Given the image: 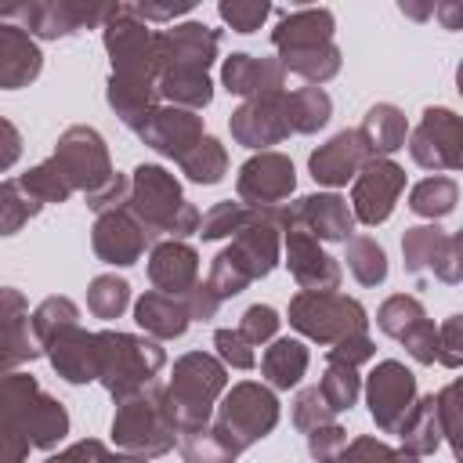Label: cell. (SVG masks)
Returning <instances> with one entry per match:
<instances>
[{
	"label": "cell",
	"instance_id": "cell-5",
	"mask_svg": "<svg viewBox=\"0 0 463 463\" xmlns=\"http://www.w3.org/2000/svg\"><path fill=\"white\" fill-rule=\"evenodd\" d=\"M402 188V170L391 166V163H373L365 170V177L358 181V192H354V203H358V217L376 224L391 213L394 206V195Z\"/></svg>",
	"mask_w": 463,
	"mask_h": 463
},
{
	"label": "cell",
	"instance_id": "cell-28",
	"mask_svg": "<svg viewBox=\"0 0 463 463\" xmlns=\"http://www.w3.org/2000/svg\"><path fill=\"white\" fill-rule=\"evenodd\" d=\"M275 326H279V318H275V311L271 307H250L246 311V318H242V336L250 340V344H257V340H264V336H271L275 333Z\"/></svg>",
	"mask_w": 463,
	"mask_h": 463
},
{
	"label": "cell",
	"instance_id": "cell-17",
	"mask_svg": "<svg viewBox=\"0 0 463 463\" xmlns=\"http://www.w3.org/2000/svg\"><path fill=\"white\" fill-rule=\"evenodd\" d=\"M289 268H293V275L304 282V286H318V271H322V279L333 286L336 282V264L326 257V253H318L315 246H311V239H304V235H293L289 239Z\"/></svg>",
	"mask_w": 463,
	"mask_h": 463
},
{
	"label": "cell",
	"instance_id": "cell-11",
	"mask_svg": "<svg viewBox=\"0 0 463 463\" xmlns=\"http://www.w3.org/2000/svg\"><path fill=\"white\" fill-rule=\"evenodd\" d=\"M329 33H333L329 11H293L275 29V43L282 47V54L286 51H311V47L329 43Z\"/></svg>",
	"mask_w": 463,
	"mask_h": 463
},
{
	"label": "cell",
	"instance_id": "cell-10",
	"mask_svg": "<svg viewBox=\"0 0 463 463\" xmlns=\"http://www.w3.org/2000/svg\"><path fill=\"white\" fill-rule=\"evenodd\" d=\"M224 83L235 94H268L271 98L282 83V65L250 58V54H232L224 65Z\"/></svg>",
	"mask_w": 463,
	"mask_h": 463
},
{
	"label": "cell",
	"instance_id": "cell-18",
	"mask_svg": "<svg viewBox=\"0 0 463 463\" xmlns=\"http://www.w3.org/2000/svg\"><path fill=\"white\" fill-rule=\"evenodd\" d=\"M358 134L369 137L365 148L391 152V148H398L402 137H405V119L398 116V109H391V105H376V109L365 116V127H362Z\"/></svg>",
	"mask_w": 463,
	"mask_h": 463
},
{
	"label": "cell",
	"instance_id": "cell-20",
	"mask_svg": "<svg viewBox=\"0 0 463 463\" xmlns=\"http://www.w3.org/2000/svg\"><path fill=\"white\" fill-rule=\"evenodd\" d=\"M181 449H184L188 463H228L239 452V445L232 441L228 430H192Z\"/></svg>",
	"mask_w": 463,
	"mask_h": 463
},
{
	"label": "cell",
	"instance_id": "cell-2",
	"mask_svg": "<svg viewBox=\"0 0 463 463\" xmlns=\"http://www.w3.org/2000/svg\"><path fill=\"white\" fill-rule=\"evenodd\" d=\"M293 326L304 329L315 340H336V336H351L365 326V315L354 300L344 297H329V293H300L289 307Z\"/></svg>",
	"mask_w": 463,
	"mask_h": 463
},
{
	"label": "cell",
	"instance_id": "cell-7",
	"mask_svg": "<svg viewBox=\"0 0 463 463\" xmlns=\"http://www.w3.org/2000/svg\"><path fill=\"white\" fill-rule=\"evenodd\" d=\"M40 72V51L22 25H0V87H22Z\"/></svg>",
	"mask_w": 463,
	"mask_h": 463
},
{
	"label": "cell",
	"instance_id": "cell-25",
	"mask_svg": "<svg viewBox=\"0 0 463 463\" xmlns=\"http://www.w3.org/2000/svg\"><path fill=\"white\" fill-rule=\"evenodd\" d=\"M351 271L369 286V282H380L387 275V264H383V250L369 239H354L351 242Z\"/></svg>",
	"mask_w": 463,
	"mask_h": 463
},
{
	"label": "cell",
	"instance_id": "cell-13",
	"mask_svg": "<svg viewBox=\"0 0 463 463\" xmlns=\"http://www.w3.org/2000/svg\"><path fill=\"white\" fill-rule=\"evenodd\" d=\"M145 242V232H134V224L127 217H105L98 224V235H94V246L105 260H116V264H130L137 257Z\"/></svg>",
	"mask_w": 463,
	"mask_h": 463
},
{
	"label": "cell",
	"instance_id": "cell-30",
	"mask_svg": "<svg viewBox=\"0 0 463 463\" xmlns=\"http://www.w3.org/2000/svg\"><path fill=\"white\" fill-rule=\"evenodd\" d=\"M246 344H250V340H246L239 329H235V333H232V329H221V333H217V347H221V354L232 358L239 369H250V365H253V351H246Z\"/></svg>",
	"mask_w": 463,
	"mask_h": 463
},
{
	"label": "cell",
	"instance_id": "cell-9",
	"mask_svg": "<svg viewBox=\"0 0 463 463\" xmlns=\"http://www.w3.org/2000/svg\"><path fill=\"white\" fill-rule=\"evenodd\" d=\"M293 188V166L282 159V156H260L253 163L242 166V177H239V192L246 199H260V203H271L279 195H286Z\"/></svg>",
	"mask_w": 463,
	"mask_h": 463
},
{
	"label": "cell",
	"instance_id": "cell-8",
	"mask_svg": "<svg viewBox=\"0 0 463 463\" xmlns=\"http://www.w3.org/2000/svg\"><path fill=\"white\" fill-rule=\"evenodd\" d=\"M141 137L152 141V148L166 156H188V145H199V119L192 112H152L148 127H141Z\"/></svg>",
	"mask_w": 463,
	"mask_h": 463
},
{
	"label": "cell",
	"instance_id": "cell-34",
	"mask_svg": "<svg viewBox=\"0 0 463 463\" xmlns=\"http://www.w3.org/2000/svg\"><path fill=\"white\" fill-rule=\"evenodd\" d=\"M22 452H25V445L14 438V430L11 427H0V463H18Z\"/></svg>",
	"mask_w": 463,
	"mask_h": 463
},
{
	"label": "cell",
	"instance_id": "cell-22",
	"mask_svg": "<svg viewBox=\"0 0 463 463\" xmlns=\"http://www.w3.org/2000/svg\"><path fill=\"white\" fill-rule=\"evenodd\" d=\"M322 398H326V405L333 409V412H340V409H347L351 402H354V394H358V380H354V373H351V365H344V362H333V369L326 373V380H322Z\"/></svg>",
	"mask_w": 463,
	"mask_h": 463
},
{
	"label": "cell",
	"instance_id": "cell-33",
	"mask_svg": "<svg viewBox=\"0 0 463 463\" xmlns=\"http://www.w3.org/2000/svg\"><path fill=\"white\" fill-rule=\"evenodd\" d=\"M14 156H18V134H14V127H11V123H4V119H0V170H4V166H11V163H14Z\"/></svg>",
	"mask_w": 463,
	"mask_h": 463
},
{
	"label": "cell",
	"instance_id": "cell-4",
	"mask_svg": "<svg viewBox=\"0 0 463 463\" xmlns=\"http://www.w3.org/2000/svg\"><path fill=\"white\" fill-rule=\"evenodd\" d=\"M409 398H412V376L398 362H383L373 373V383H369V405H373L376 423L394 427V420H398V412L405 409Z\"/></svg>",
	"mask_w": 463,
	"mask_h": 463
},
{
	"label": "cell",
	"instance_id": "cell-27",
	"mask_svg": "<svg viewBox=\"0 0 463 463\" xmlns=\"http://www.w3.org/2000/svg\"><path fill=\"white\" fill-rule=\"evenodd\" d=\"M221 18L232 22L235 33H253L268 18V4H221Z\"/></svg>",
	"mask_w": 463,
	"mask_h": 463
},
{
	"label": "cell",
	"instance_id": "cell-24",
	"mask_svg": "<svg viewBox=\"0 0 463 463\" xmlns=\"http://www.w3.org/2000/svg\"><path fill=\"white\" fill-rule=\"evenodd\" d=\"M452 203H456V184L445 181V177L423 181V184L412 192V210H420V213H449Z\"/></svg>",
	"mask_w": 463,
	"mask_h": 463
},
{
	"label": "cell",
	"instance_id": "cell-21",
	"mask_svg": "<svg viewBox=\"0 0 463 463\" xmlns=\"http://www.w3.org/2000/svg\"><path fill=\"white\" fill-rule=\"evenodd\" d=\"M286 112H289V116H304V119L297 123V130H315V127H322V123L329 119V98H326L318 87H304V90H297V94L289 98ZM289 116H286V119H289Z\"/></svg>",
	"mask_w": 463,
	"mask_h": 463
},
{
	"label": "cell",
	"instance_id": "cell-1",
	"mask_svg": "<svg viewBox=\"0 0 463 463\" xmlns=\"http://www.w3.org/2000/svg\"><path fill=\"white\" fill-rule=\"evenodd\" d=\"M174 373H177V376H174V387H170V412H174V420L199 427V423L206 420V412H210V398H213V394L221 391V383H224V373H221V365H217L213 358H206V354H188V358H181Z\"/></svg>",
	"mask_w": 463,
	"mask_h": 463
},
{
	"label": "cell",
	"instance_id": "cell-23",
	"mask_svg": "<svg viewBox=\"0 0 463 463\" xmlns=\"http://www.w3.org/2000/svg\"><path fill=\"white\" fill-rule=\"evenodd\" d=\"M181 163H184V170H188L192 181L213 184V181H221V174H224V152L217 148L213 137H203V141H199V156H184Z\"/></svg>",
	"mask_w": 463,
	"mask_h": 463
},
{
	"label": "cell",
	"instance_id": "cell-14",
	"mask_svg": "<svg viewBox=\"0 0 463 463\" xmlns=\"http://www.w3.org/2000/svg\"><path fill=\"white\" fill-rule=\"evenodd\" d=\"M137 326H141V329H152L156 336H181L184 326H188V311L177 307L170 297L148 293V297H141V304H137Z\"/></svg>",
	"mask_w": 463,
	"mask_h": 463
},
{
	"label": "cell",
	"instance_id": "cell-26",
	"mask_svg": "<svg viewBox=\"0 0 463 463\" xmlns=\"http://www.w3.org/2000/svg\"><path fill=\"white\" fill-rule=\"evenodd\" d=\"M127 304V282L123 279H98L94 289H90V307L101 315V318H112L119 315Z\"/></svg>",
	"mask_w": 463,
	"mask_h": 463
},
{
	"label": "cell",
	"instance_id": "cell-3",
	"mask_svg": "<svg viewBox=\"0 0 463 463\" xmlns=\"http://www.w3.org/2000/svg\"><path fill=\"white\" fill-rule=\"evenodd\" d=\"M275 398L253 383H242L228 394L224 409H221V430H232L235 434V445H250L257 438H264L271 427H275Z\"/></svg>",
	"mask_w": 463,
	"mask_h": 463
},
{
	"label": "cell",
	"instance_id": "cell-15",
	"mask_svg": "<svg viewBox=\"0 0 463 463\" xmlns=\"http://www.w3.org/2000/svg\"><path fill=\"white\" fill-rule=\"evenodd\" d=\"M195 275V253L188 246H159L152 253V279L159 286H166V293H181V286H188Z\"/></svg>",
	"mask_w": 463,
	"mask_h": 463
},
{
	"label": "cell",
	"instance_id": "cell-32",
	"mask_svg": "<svg viewBox=\"0 0 463 463\" xmlns=\"http://www.w3.org/2000/svg\"><path fill=\"white\" fill-rule=\"evenodd\" d=\"M11 195H14V184H4V188H0V213H4V210H11V203H14ZM22 213L29 217L33 210H29V206H22L14 217H4V221H0V235H11V232H14V221L22 224Z\"/></svg>",
	"mask_w": 463,
	"mask_h": 463
},
{
	"label": "cell",
	"instance_id": "cell-12",
	"mask_svg": "<svg viewBox=\"0 0 463 463\" xmlns=\"http://www.w3.org/2000/svg\"><path fill=\"white\" fill-rule=\"evenodd\" d=\"M232 130H235L239 141H246L250 148H257V145L279 141L289 127L279 123V116H275V109H271V98H264V101L242 105V109L235 112V119H232Z\"/></svg>",
	"mask_w": 463,
	"mask_h": 463
},
{
	"label": "cell",
	"instance_id": "cell-16",
	"mask_svg": "<svg viewBox=\"0 0 463 463\" xmlns=\"http://www.w3.org/2000/svg\"><path fill=\"white\" fill-rule=\"evenodd\" d=\"M300 217H307L311 228H315L322 239H344L347 228H351V213H347L344 199H336V195H315V199H304Z\"/></svg>",
	"mask_w": 463,
	"mask_h": 463
},
{
	"label": "cell",
	"instance_id": "cell-19",
	"mask_svg": "<svg viewBox=\"0 0 463 463\" xmlns=\"http://www.w3.org/2000/svg\"><path fill=\"white\" fill-rule=\"evenodd\" d=\"M304 365H307V354H304V347L293 344V340H279V344L264 354V373H268V380H271L275 387H293V383L300 380Z\"/></svg>",
	"mask_w": 463,
	"mask_h": 463
},
{
	"label": "cell",
	"instance_id": "cell-6",
	"mask_svg": "<svg viewBox=\"0 0 463 463\" xmlns=\"http://www.w3.org/2000/svg\"><path fill=\"white\" fill-rule=\"evenodd\" d=\"M365 145H362V134L351 130V134H336L322 152L311 156V174L315 181H326V184H344L354 166L365 159Z\"/></svg>",
	"mask_w": 463,
	"mask_h": 463
},
{
	"label": "cell",
	"instance_id": "cell-31",
	"mask_svg": "<svg viewBox=\"0 0 463 463\" xmlns=\"http://www.w3.org/2000/svg\"><path fill=\"white\" fill-rule=\"evenodd\" d=\"M322 434H326L322 441L311 438V456H315V459H333L336 449L344 445V430H340V427H329V430H322Z\"/></svg>",
	"mask_w": 463,
	"mask_h": 463
},
{
	"label": "cell",
	"instance_id": "cell-29",
	"mask_svg": "<svg viewBox=\"0 0 463 463\" xmlns=\"http://www.w3.org/2000/svg\"><path fill=\"white\" fill-rule=\"evenodd\" d=\"M239 221H242V213H239V206L235 203H221L206 221H203V235L206 239H217V235H228L232 228H239Z\"/></svg>",
	"mask_w": 463,
	"mask_h": 463
}]
</instances>
